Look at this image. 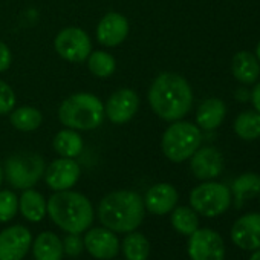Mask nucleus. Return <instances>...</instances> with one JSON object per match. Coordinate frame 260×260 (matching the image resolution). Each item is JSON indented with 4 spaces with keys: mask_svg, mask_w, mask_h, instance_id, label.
Here are the masks:
<instances>
[{
    "mask_svg": "<svg viewBox=\"0 0 260 260\" xmlns=\"http://www.w3.org/2000/svg\"><path fill=\"white\" fill-rule=\"evenodd\" d=\"M190 167H191L193 175L198 179L207 181L220 175L223 169V159H222V155L216 149L204 147L193 153Z\"/></svg>",
    "mask_w": 260,
    "mask_h": 260,
    "instance_id": "nucleus-16",
    "label": "nucleus"
},
{
    "mask_svg": "<svg viewBox=\"0 0 260 260\" xmlns=\"http://www.w3.org/2000/svg\"><path fill=\"white\" fill-rule=\"evenodd\" d=\"M2 179H4V173H2V167H0V185H2Z\"/></svg>",
    "mask_w": 260,
    "mask_h": 260,
    "instance_id": "nucleus-36",
    "label": "nucleus"
},
{
    "mask_svg": "<svg viewBox=\"0 0 260 260\" xmlns=\"http://www.w3.org/2000/svg\"><path fill=\"white\" fill-rule=\"evenodd\" d=\"M125 260H147L150 255L149 239L138 231H130L119 245Z\"/></svg>",
    "mask_w": 260,
    "mask_h": 260,
    "instance_id": "nucleus-22",
    "label": "nucleus"
},
{
    "mask_svg": "<svg viewBox=\"0 0 260 260\" xmlns=\"http://www.w3.org/2000/svg\"><path fill=\"white\" fill-rule=\"evenodd\" d=\"M11 61H13V55L10 48L4 42H0V72L7 71L11 66Z\"/></svg>",
    "mask_w": 260,
    "mask_h": 260,
    "instance_id": "nucleus-32",
    "label": "nucleus"
},
{
    "mask_svg": "<svg viewBox=\"0 0 260 260\" xmlns=\"http://www.w3.org/2000/svg\"><path fill=\"white\" fill-rule=\"evenodd\" d=\"M191 208L205 217L223 214L231 205V191L219 182H204L190 193Z\"/></svg>",
    "mask_w": 260,
    "mask_h": 260,
    "instance_id": "nucleus-7",
    "label": "nucleus"
},
{
    "mask_svg": "<svg viewBox=\"0 0 260 260\" xmlns=\"http://www.w3.org/2000/svg\"><path fill=\"white\" fill-rule=\"evenodd\" d=\"M149 101L153 112L166 121H179L193 106V92L188 81L173 72L156 77L150 90Z\"/></svg>",
    "mask_w": 260,
    "mask_h": 260,
    "instance_id": "nucleus-1",
    "label": "nucleus"
},
{
    "mask_svg": "<svg viewBox=\"0 0 260 260\" xmlns=\"http://www.w3.org/2000/svg\"><path fill=\"white\" fill-rule=\"evenodd\" d=\"M231 240L245 251L260 249V213H248L231 226Z\"/></svg>",
    "mask_w": 260,
    "mask_h": 260,
    "instance_id": "nucleus-14",
    "label": "nucleus"
},
{
    "mask_svg": "<svg viewBox=\"0 0 260 260\" xmlns=\"http://www.w3.org/2000/svg\"><path fill=\"white\" fill-rule=\"evenodd\" d=\"M170 220H172L173 228L178 233L184 234V236H190L199 228L198 213L191 207H176V208H173Z\"/></svg>",
    "mask_w": 260,
    "mask_h": 260,
    "instance_id": "nucleus-24",
    "label": "nucleus"
},
{
    "mask_svg": "<svg viewBox=\"0 0 260 260\" xmlns=\"http://www.w3.org/2000/svg\"><path fill=\"white\" fill-rule=\"evenodd\" d=\"M19 210V199L10 190L0 191V222H10Z\"/></svg>",
    "mask_w": 260,
    "mask_h": 260,
    "instance_id": "nucleus-29",
    "label": "nucleus"
},
{
    "mask_svg": "<svg viewBox=\"0 0 260 260\" xmlns=\"http://www.w3.org/2000/svg\"><path fill=\"white\" fill-rule=\"evenodd\" d=\"M104 118V106L98 96L80 92L66 98L58 109V119L74 130L96 128Z\"/></svg>",
    "mask_w": 260,
    "mask_h": 260,
    "instance_id": "nucleus-4",
    "label": "nucleus"
},
{
    "mask_svg": "<svg viewBox=\"0 0 260 260\" xmlns=\"http://www.w3.org/2000/svg\"><path fill=\"white\" fill-rule=\"evenodd\" d=\"M234 130L242 140H257L260 137V113L252 110L240 113L236 118Z\"/></svg>",
    "mask_w": 260,
    "mask_h": 260,
    "instance_id": "nucleus-26",
    "label": "nucleus"
},
{
    "mask_svg": "<svg viewBox=\"0 0 260 260\" xmlns=\"http://www.w3.org/2000/svg\"><path fill=\"white\" fill-rule=\"evenodd\" d=\"M140 106V98L135 90L132 89H119L113 92L106 106H104V115L115 124H124L130 121Z\"/></svg>",
    "mask_w": 260,
    "mask_h": 260,
    "instance_id": "nucleus-11",
    "label": "nucleus"
},
{
    "mask_svg": "<svg viewBox=\"0 0 260 260\" xmlns=\"http://www.w3.org/2000/svg\"><path fill=\"white\" fill-rule=\"evenodd\" d=\"M255 54H257V60L260 61V42H258V45H257V49H255Z\"/></svg>",
    "mask_w": 260,
    "mask_h": 260,
    "instance_id": "nucleus-35",
    "label": "nucleus"
},
{
    "mask_svg": "<svg viewBox=\"0 0 260 260\" xmlns=\"http://www.w3.org/2000/svg\"><path fill=\"white\" fill-rule=\"evenodd\" d=\"M87 66H89V71L95 77L107 78V77H110L115 72L116 63H115V58L110 54L103 52V51H95V52L89 54Z\"/></svg>",
    "mask_w": 260,
    "mask_h": 260,
    "instance_id": "nucleus-28",
    "label": "nucleus"
},
{
    "mask_svg": "<svg viewBox=\"0 0 260 260\" xmlns=\"http://www.w3.org/2000/svg\"><path fill=\"white\" fill-rule=\"evenodd\" d=\"M201 130L191 124L178 121L172 124L162 135V152L173 162H182L193 156L201 146Z\"/></svg>",
    "mask_w": 260,
    "mask_h": 260,
    "instance_id": "nucleus-5",
    "label": "nucleus"
},
{
    "mask_svg": "<svg viewBox=\"0 0 260 260\" xmlns=\"http://www.w3.org/2000/svg\"><path fill=\"white\" fill-rule=\"evenodd\" d=\"M84 249V240L80 234L68 233L63 239V251L68 257H78Z\"/></svg>",
    "mask_w": 260,
    "mask_h": 260,
    "instance_id": "nucleus-30",
    "label": "nucleus"
},
{
    "mask_svg": "<svg viewBox=\"0 0 260 260\" xmlns=\"http://www.w3.org/2000/svg\"><path fill=\"white\" fill-rule=\"evenodd\" d=\"M83 240L87 252L98 260H110L116 257L119 252V239L113 231H110L106 226L87 230Z\"/></svg>",
    "mask_w": 260,
    "mask_h": 260,
    "instance_id": "nucleus-12",
    "label": "nucleus"
},
{
    "mask_svg": "<svg viewBox=\"0 0 260 260\" xmlns=\"http://www.w3.org/2000/svg\"><path fill=\"white\" fill-rule=\"evenodd\" d=\"M19 208L22 216L29 222H40L48 214V204L42 193L26 188L19 201Z\"/></svg>",
    "mask_w": 260,
    "mask_h": 260,
    "instance_id": "nucleus-19",
    "label": "nucleus"
},
{
    "mask_svg": "<svg viewBox=\"0 0 260 260\" xmlns=\"http://www.w3.org/2000/svg\"><path fill=\"white\" fill-rule=\"evenodd\" d=\"M233 194L236 201L240 204L246 199H251L260 194V176L257 173H245L240 175L233 182Z\"/></svg>",
    "mask_w": 260,
    "mask_h": 260,
    "instance_id": "nucleus-27",
    "label": "nucleus"
},
{
    "mask_svg": "<svg viewBox=\"0 0 260 260\" xmlns=\"http://www.w3.org/2000/svg\"><path fill=\"white\" fill-rule=\"evenodd\" d=\"M146 214L144 199L132 190H118L106 194L98 204V219L113 233L135 231Z\"/></svg>",
    "mask_w": 260,
    "mask_h": 260,
    "instance_id": "nucleus-2",
    "label": "nucleus"
},
{
    "mask_svg": "<svg viewBox=\"0 0 260 260\" xmlns=\"http://www.w3.org/2000/svg\"><path fill=\"white\" fill-rule=\"evenodd\" d=\"M178 191L173 185L170 184H156L150 187L144 196V205L146 208L156 216H164L170 213L176 204H178Z\"/></svg>",
    "mask_w": 260,
    "mask_h": 260,
    "instance_id": "nucleus-17",
    "label": "nucleus"
},
{
    "mask_svg": "<svg viewBox=\"0 0 260 260\" xmlns=\"http://www.w3.org/2000/svg\"><path fill=\"white\" fill-rule=\"evenodd\" d=\"M14 104H16L14 90L5 81L0 80V115L13 112Z\"/></svg>",
    "mask_w": 260,
    "mask_h": 260,
    "instance_id": "nucleus-31",
    "label": "nucleus"
},
{
    "mask_svg": "<svg viewBox=\"0 0 260 260\" xmlns=\"http://www.w3.org/2000/svg\"><path fill=\"white\" fill-rule=\"evenodd\" d=\"M233 74L236 80L243 84L254 83L260 75L258 60L249 52H237L233 58Z\"/></svg>",
    "mask_w": 260,
    "mask_h": 260,
    "instance_id": "nucleus-21",
    "label": "nucleus"
},
{
    "mask_svg": "<svg viewBox=\"0 0 260 260\" xmlns=\"http://www.w3.org/2000/svg\"><path fill=\"white\" fill-rule=\"evenodd\" d=\"M55 51L61 58L71 63H81L87 60L92 51V43L89 36L83 29L69 26L57 34Z\"/></svg>",
    "mask_w": 260,
    "mask_h": 260,
    "instance_id": "nucleus-8",
    "label": "nucleus"
},
{
    "mask_svg": "<svg viewBox=\"0 0 260 260\" xmlns=\"http://www.w3.org/2000/svg\"><path fill=\"white\" fill-rule=\"evenodd\" d=\"M46 204L52 222L66 233L81 234L93 222V207L81 193L69 190L57 191Z\"/></svg>",
    "mask_w": 260,
    "mask_h": 260,
    "instance_id": "nucleus-3",
    "label": "nucleus"
},
{
    "mask_svg": "<svg viewBox=\"0 0 260 260\" xmlns=\"http://www.w3.org/2000/svg\"><path fill=\"white\" fill-rule=\"evenodd\" d=\"M128 34V22L124 16L118 13L106 14L96 28V39L103 46L112 48L118 46L125 40Z\"/></svg>",
    "mask_w": 260,
    "mask_h": 260,
    "instance_id": "nucleus-15",
    "label": "nucleus"
},
{
    "mask_svg": "<svg viewBox=\"0 0 260 260\" xmlns=\"http://www.w3.org/2000/svg\"><path fill=\"white\" fill-rule=\"evenodd\" d=\"M249 260H260V249H255V252L251 254Z\"/></svg>",
    "mask_w": 260,
    "mask_h": 260,
    "instance_id": "nucleus-34",
    "label": "nucleus"
},
{
    "mask_svg": "<svg viewBox=\"0 0 260 260\" xmlns=\"http://www.w3.org/2000/svg\"><path fill=\"white\" fill-rule=\"evenodd\" d=\"M52 146L61 158H75L83 152V140L74 128L60 130L54 138Z\"/></svg>",
    "mask_w": 260,
    "mask_h": 260,
    "instance_id": "nucleus-23",
    "label": "nucleus"
},
{
    "mask_svg": "<svg viewBox=\"0 0 260 260\" xmlns=\"http://www.w3.org/2000/svg\"><path fill=\"white\" fill-rule=\"evenodd\" d=\"M251 100H252V104L255 107V112L260 113V83L254 87L252 95H251Z\"/></svg>",
    "mask_w": 260,
    "mask_h": 260,
    "instance_id": "nucleus-33",
    "label": "nucleus"
},
{
    "mask_svg": "<svg viewBox=\"0 0 260 260\" xmlns=\"http://www.w3.org/2000/svg\"><path fill=\"white\" fill-rule=\"evenodd\" d=\"M45 173V161L32 152H20L10 156L5 162V175L14 188H32Z\"/></svg>",
    "mask_w": 260,
    "mask_h": 260,
    "instance_id": "nucleus-6",
    "label": "nucleus"
},
{
    "mask_svg": "<svg viewBox=\"0 0 260 260\" xmlns=\"http://www.w3.org/2000/svg\"><path fill=\"white\" fill-rule=\"evenodd\" d=\"M226 107L222 100L219 98H210L204 101L196 113V121L204 130H213L219 127L225 118Z\"/></svg>",
    "mask_w": 260,
    "mask_h": 260,
    "instance_id": "nucleus-20",
    "label": "nucleus"
},
{
    "mask_svg": "<svg viewBox=\"0 0 260 260\" xmlns=\"http://www.w3.org/2000/svg\"><path fill=\"white\" fill-rule=\"evenodd\" d=\"M42 121L43 116L40 110L31 106H23L11 112V124L22 132H32L40 127Z\"/></svg>",
    "mask_w": 260,
    "mask_h": 260,
    "instance_id": "nucleus-25",
    "label": "nucleus"
},
{
    "mask_svg": "<svg viewBox=\"0 0 260 260\" xmlns=\"http://www.w3.org/2000/svg\"><path fill=\"white\" fill-rule=\"evenodd\" d=\"M32 245V234L23 225L0 231V260H23Z\"/></svg>",
    "mask_w": 260,
    "mask_h": 260,
    "instance_id": "nucleus-10",
    "label": "nucleus"
},
{
    "mask_svg": "<svg viewBox=\"0 0 260 260\" xmlns=\"http://www.w3.org/2000/svg\"><path fill=\"white\" fill-rule=\"evenodd\" d=\"M81 170L74 158H60L48 166L45 170L46 185L54 191L69 190L80 179Z\"/></svg>",
    "mask_w": 260,
    "mask_h": 260,
    "instance_id": "nucleus-13",
    "label": "nucleus"
},
{
    "mask_svg": "<svg viewBox=\"0 0 260 260\" xmlns=\"http://www.w3.org/2000/svg\"><path fill=\"white\" fill-rule=\"evenodd\" d=\"M188 237L187 251L191 260H225V243L219 233L198 228Z\"/></svg>",
    "mask_w": 260,
    "mask_h": 260,
    "instance_id": "nucleus-9",
    "label": "nucleus"
},
{
    "mask_svg": "<svg viewBox=\"0 0 260 260\" xmlns=\"http://www.w3.org/2000/svg\"><path fill=\"white\" fill-rule=\"evenodd\" d=\"M32 254L36 260H63V240L51 231H45L32 242Z\"/></svg>",
    "mask_w": 260,
    "mask_h": 260,
    "instance_id": "nucleus-18",
    "label": "nucleus"
}]
</instances>
